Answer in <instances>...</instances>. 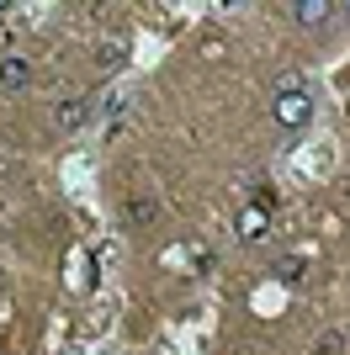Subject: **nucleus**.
Masks as SVG:
<instances>
[{
  "label": "nucleus",
  "instance_id": "2",
  "mask_svg": "<svg viewBox=\"0 0 350 355\" xmlns=\"http://www.w3.org/2000/svg\"><path fill=\"white\" fill-rule=\"evenodd\" d=\"M32 85V64L27 59H0V90L6 96H16V90Z\"/></svg>",
  "mask_w": 350,
  "mask_h": 355
},
{
  "label": "nucleus",
  "instance_id": "8",
  "mask_svg": "<svg viewBox=\"0 0 350 355\" xmlns=\"http://www.w3.org/2000/svg\"><path fill=\"white\" fill-rule=\"evenodd\" d=\"M345 350V334H319V345H313V355H340Z\"/></svg>",
  "mask_w": 350,
  "mask_h": 355
},
{
  "label": "nucleus",
  "instance_id": "5",
  "mask_svg": "<svg viewBox=\"0 0 350 355\" xmlns=\"http://www.w3.org/2000/svg\"><path fill=\"white\" fill-rule=\"evenodd\" d=\"M265 228H271V218H265V207H244L239 212V239H265Z\"/></svg>",
  "mask_w": 350,
  "mask_h": 355
},
{
  "label": "nucleus",
  "instance_id": "1",
  "mask_svg": "<svg viewBox=\"0 0 350 355\" xmlns=\"http://www.w3.org/2000/svg\"><path fill=\"white\" fill-rule=\"evenodd\" d=\"M271 117H276V128H287V133H303L308 122H313V96H308V90H287V96H276Z\"/></svg>",
  "mask_w": 350,
  "mask_h": 355
},
{
  "label": "nucleus",
  "instance_id": "6",
  "mask_svg": "<svg viewBox=\"0 0 350 355\" xmlns=\"http://www.w3.org/2000/svg\"><path fill=\"white\" fill-rule=\"evenodd\" d=\"M160 218V202H154V196H138V202H128V223H138V228H144V223H154Z\"/></svg>",
  "mask_w": 350,
  "mask_h": 355
},
{
  "label": "nucleus",
  "instance_id": "3",
  "mask_svg": "<svg viewBox=\"0 0 350 355\" xmlns=\"http://www.w3.org/2000/svg\"><path fill=\"white\" fill-rule=\"evenodd\" d=\"M85 117H90V101H85V96H69V101L58 106V117H53V122H58V133H74Z\"/></svg>",
  "mask_w": 350,
  "mask_h": 355
},
{
  "label": "nucleus",
  "instance_id": "9",
  "mask_svg": "<svg viewBox=\"0 0 350 355\" xmlns=\"http://www.w3.org/2000/svg\"><path fill=\"white\" fill-rule=\"evenodd\" d=\"M276 276H281V282H297V276H303V260H281Z\"/></svg>",
  "mask_w": 350,
  "mask_h": 355
},
{
  "label": "nucleus",
  "instance_id": "4",
  "mask_svg": "<svg viewBox=\"0 0 350 355\" xmlns=\"http://www.w3.org/2000/svg\"><path fill=\"white\" fill-rule=\"evenodd\" d=\"M292 16H297L303 27H324V21L335 16V6H329V0H297V6H292Z\"/></svg>",
  "mask_w": 350,
  "mask_h": 355
},
{
  "label": "nucleus",
  "instance_id": "10",
  "mask_svg": "<svg viewBox=\"0 0 350 355\" xmlns=\"http://www.w3.org/2000/svg\"><path fill=\"white\" fill-rule=\"evenodd\" d=\"M0 16H6V0H0Z\"/></svg>",
  "mask_w": 350,
  "mask_h": 355
},
{
  "label": "nucleus",
  "instance_id": "7",
  "mask_svg": "<svg viewBox=\"0 0 350 355\" xmlns=\"http://www.w3.org/2000/svg\"><path fill=\"white\" fill-rule=\"evenodd\" d=\"M122 59H128V48H122V43H106L96 64H101V74H117V69H122Z\"/></svg>",
  "mask_w": 350,
  "mask_h": 355
}]
</instances>
